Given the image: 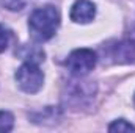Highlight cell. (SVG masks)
Returning a JSON list of instances; mask_svg holds the SVG:
<instances>
[{
  "mask_svg": "<svg viewBox=\"0 0 135 133\" xmlns=\"http://www.w3.org/2000/svg\"><path fill=\"white\" fill-rule=\"evenodd\" d=\"M98 63V55L91 49H75L68 55L65 66L69 74L74 77H85L88 75Z\"/></svg>",
  "mask_w": 135,
  "mask_h": 133,
  "instance_id": "3",
  "label": "cell"
},
{
  "mask_svg": "<svg viewBox=\"0 0 135 133\" xmlns=\"http://www.w3.org/2000/svg\"><path fill=\"white\" fill-rule=\"evenodd\" d=\"M2 3L9 11H21L25 6V0H2Z\"/></svg>",
  "mask_w": 135,
  "mask_h": 133,
  "instance_id": "8",
  "label": "cell"
},
{
  "mask_svg": "<svg viewBox=\"0 0 135 133\" xmlns=\"http://www.w3.org/2000/svg\"><path fill=\"white\" fill-rule=\"evenodd\" d=\"M96 16V5L90 0H75L71 6L69 17L75 24H88Z\"/></svg>",
  "mask_w": 135,
  "mask_h": 133,
  "instance_id": "5",
  "label": "cell"
},
{
  "mask_svg": "<svg viewBox=\"0 0 135 133\" xmlns=\"http://www.w3.org/2000/svg\"><path fill=\"white\" fill-rule=\"evenodd\" d=\"M108 132H135V127L126 119H116L108 125Z\"/></svg>",
  "mask_w": 135,
  "mask_h": 133,
  "instance_id": "7",
  "label": "cell"
},
{
  "mask_svg": "<svg viewBox=\"0 0 135 133\" xmlns=\"http://www.w3.org/2000/svg\"><path fill=\"white\" fill-rule=\"evenodd\" d=\"M107 57L115 64H135V39H123L112 45Z\"/></svg>",
  "mask_w": 135,
  "mask_h": 133,
  "instance_id": "4",
  "label": "cell"
},
{
  "mask_svg": "<svg viewBox=\"0 0 135 133\" xmlns=\"http://www.w3.org/2000/svg\"><path fill=\"white\" fill-rule=\"evenodd\" d=\"M8 42H9V33H8V32L0 25V53L6 50Z\"/></svg>",
  "mask_w": 135,
  "mask_h": 133,
  "instance_id": "9",
  "label": "cell"
},
{
  "mask_svg": "<svg viewBox=\"0 0 135 133\" xmlns=\"http://www.w3.org/2000/svg\"><path fill=\"white\" fill-rule=\"evenodd\" d=\"M14 78L17 81V86L27 94L38 93L44 85V74L35 61H25L16 70Z\"/></svg>",
  "mask_w": 135,
  "mask_h": 133,
  "instance_id": "2",
  "label": "cell"
},
{
  "mask_svg": "<svg viewBox=\"0 0 135 133\" xmlns=\"http://www.w3.org/2000/svg\"><path fill=\"white\" fill-rule=\"evenodd\" d=\"M13 127H14V116L9 111L0 110V132L2 133L11 132Z\"/></svg>",
  "mask_w": 135,
  "mask_h": 133,
  "instance_id": "6",
  "label": "cell"
},
{
  "mask_svg": "<svg viewBox=\"0 0 135 133\" xmlns=\"http://www.w3.org/2000/svg\"><path fill=\"white\" fill-rule=\"evenodd\" d=\"M60 27V11L54 5L36 8L28 17V30L35 41L44 42L54 38Z\"/></svg>",
  "mask_w": 135,
  "mask_h": 133,
  "instance_id": "1",
  "label": "cell"
},
{
  "mask_svg": "<svg viewBox=\"0 0 135 133\" xmlns=\"http://www.w3.org/2000/svg\"><path fill=\"white\" fill-rule=\"evenodd\" d=\"M134 39H135V30H134Z\"/></svg>",
  "mask_w": 135,
  "mask_h": 133,
  "instance_id": "11",
  "label": "cell"
},
{
  "mask_svg": "<svg viewBox=\"0 0 135 133\" xmlns=\"http://www.w3.org/2000/svg\"><path fill=\"white\" fill-rule=\"evenodd\" d=\"M134 103H135V94H134Z\"/></svg>",
  "mask_w": 135,
  "mask_h": 133,
  "instance_id": "10",
  "label": "cell"
}]
</instances>
